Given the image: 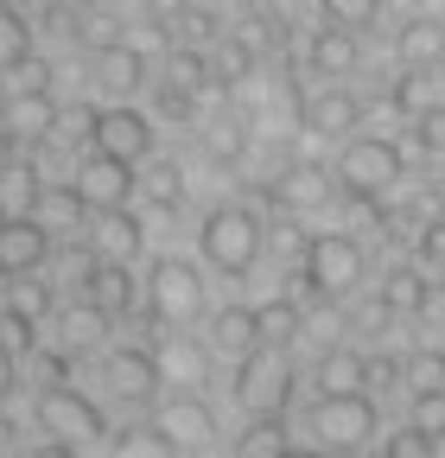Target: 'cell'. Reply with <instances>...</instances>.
Masks as SVG:
<instances>
[{"label": "cell", "instance_id": "cell-17", "mask_svg": "<svg viewBox=\"0 0 445 458\" xmlns=\"http://www.w3.org/2000/svg\"><path fill=\"white\" fill-rule=\"evenodd\" d=\"M153 363H159V382H179V388H197L204 376H210V351L197 337H159V351H153Z\"/></svg>", "mask_w": 445, "mask_h": 458}, {"label": "cell", "instance_id": "cell-3", "mask_svg": "<svg viewBox=\"0 0 445 458\" xmlns=\"http://www.w3.org/2000/svg\"><path fill=\"white\" fill-rule=\"evenodd\" d=\"M236 401L248 414H287L293 401V363L273 344H255V351L236 363Z\"/></svg>", "mask_w": 445, "mask_h": 458}, {"label": "cell", "instance_id": "cell-6", "mask_svg": "<svg viewBox=\"0 0 445 458\" xmlns=\"http://www.w3.org/2000/svg\"><path fill=\"white\" fill-rule=\"evenodd\" d=\"M312 433H318V445L331 452H357V445H369L375 439V401L369 394H324L318 408H312Z\"/></svg>", "mask_w": 445, "mask_h": 458}, {"label": "cell", "instance_id": "cell-11", "mask_svg": "<svg viewBox=\"0 0 445 458\" xmlns=\"http://www.w3.org/2000/svg\"><path fill=\"white\" fill-rule=\"evenodd\" d=\"M51 261V229L45 216H13V223H0V274L20 280V274H38Z\"/></svg>", "mask_w": 445, "mask_h": 458}, {"label": "cell", "instance_id": "cell-46", "mask_svg": "<svg viewBox=\"0 0 445 458\" xmlns=\"http://www.w3.org/2000/svg\"><path fill=\"white\" fill-rule=\"evenodd\" d=\"M32 458H77V445H71V439H51V445H38Z\"/></svg>", "mask_w": 445, "mask_h": 458}, {"label": "cell", "instance_id": "cell-16", "mask_svg": "<svg viewBox=\"0 0 445 458\" xmlns=\"http://www.w3.org/2000/svg\"><path fill=\"white\" fill-rule=\"evenodd\" d=\"M77 286H83V300H89L102 318H115V312L134 306V274H128V261H89V274H83Z\"/></svg>", "mask_w": 445, "mask_h": 458}, {"label": "cell", "instance_id": "cell-4", "mask_svg": "<svg viewBox=\"0 0 445 458\" xmlns=\"http://www.w3.org/2000/svg\"><path fill=\"white\" fill-rule=\"evenodd\" d=\"M338 179H344L350 198H382V191H395V179H401V147L382 140V134H350L344 153H338Z\"/></svg>", "mask_w": 445, "mask_h": 458}, {"label": "cell", "instance_id": "cell-9", "mask_svg": "<svg viewBox=\"0 0 445 458\" xmlns=\"http://www.w3.org/2000/svg\"><path fill=\"white\" fill-rule=\"evenodd\" d=\"M71 185H77V198H83L89 210H122V204L134 198V185H140V179H134V165H128V159L96 153V147H89V159L77 165V179H71Z\"/></svg>", "mask_w": 445, "mask_h": 458}, {"label": "cell", "instance_id": "cell-45", "mask_svg": "<svg viewBox=\"0 0 445 458\" xmlns=\"http://www.w3.org/2000/svg\"><path fill=\"white\" fill-rule=\"evenodd\" d=\"M7 394H13V351L0 344V401H7Z\"/></svg>", "mask_w": 445, "mask_h": 458}, {"label": "cell", "instance_id": "cell-7", "mask_svg": "<svg viewBox=\"0 0 445 458\" xmlns=\"http://www.w3.org/2000/svg\"><path fill=\"white\" fill-rule=\"evenodd\" d=\"M38 427L51 433V439H102L108 433V420H102V408L83 394V388H71V382H51L45 394H38Z\"/></svg>", "mask_w": 445, "mask_h": 458}, {"label": "cell", "instance_id": "cell-36", "mask_svg": "<svg viewBox=\"0 0 445 458\" xmlns=\"http://www.w3.org/2000/svg\"><path fill=\"white\" fill-rule=\"evenodd\" d=\"M382 458H432V433H420V427L407 420L401 433H388V445H382Z\"/></svg>", "mask_w": 445, "mask_h": 458}, {"label": "cell", "instance_id": "cell-27", "mask_svg": "<svg viewBox=\"0 0 445 458\" xmlns=\"http://www.w3.org/2000/svg\"><path fill=\"white\" fill-rule=\"evenodd\" d=\"M281 452H287V427H281V414H255L248 433L236 439V458H281Z\"/></svg>", "mask_w": 445, "mask_h": 458}, {"label": "cell", "instance_id": "cell-41", "mask_svg": "<svg viewBox=\"0 0 445 458\" xmlns=\"http://www.w3.org/2000/svg\"><path fill=\"white\" fill-rule=\"evenodd\" d=\"M414 318H426L432 331H445V280H426V293H420V312Z\"/></svg>", "mask_w": 445, "mask_h": 458}, {"label": "cell", "instance_id": "cell-25", "mask_svg": "<svg viewBox=\"0 0 445 458\" xmlns=\"http://www.w3.org/2000/svg\"><path fill=\"white\" fill-rule=\"evenodd\" d=\"M255 331H261V344L287 351V344L306 331V318H299V306H293V300H267V306H255Z\"/></svg>", "mask_w": 445, "mask_h": 458}, {"label": "cell", "instance_id": "cell-20", "mask_svg": "<svg viewBox=\"0 0 445 458\" xmlns=\"http://www.w3.org/2000/svg\"><path fill=\"white\" fill-rule=\"evenodd\" d=\"M395 51H401L407 71H432V64H445V26L439 20H407L401 38H395Z\"/></svg>", "mask_w": 445, "mask_h": 458}, {"label": "cell", "instance_id": "cell-10", "mask_svg": "<svg viewBox=\"0 0 445 458\" xmlns=\"http://www.w3.org/2000/svg\"><path fill=\"white\" fill-rule=\"evenodd\" d=\"M58 96H51L45 83H26L20 96H7V108H0V134H7V147H26V140H51V128H58Z\"/></svg>", "mask_w": 445, "mask_h": 458}, {"label": "cell", "instance_id": "cell-49", "mask_svg": "<svg viewBox=\"0 0 445 458\" xmlns=\"http://www.w3.org/2000/svg\"><path fill=\"white\" fill-rule=\"evenodd\" d=\"M432 458H445V433H432Z\"/></svg>", "mask_w": 445, "mask_h": 458}, {"label": "cell", "instance_id": "cell-35", "mask_svg": "<svg viewBox=\"0 0 445 458\" xmlns=\"http://www.w3.org/2000/svg\"><path fill=\"white\" fill-rule=\"evenodd\" d=\"M420 433H445V388H414V414H407Z\"/></svg>", "mask_w": 445, "mask_h": 458}, {"label": "cell", "instance_id": "cell-21", "mask_svg": "<svg viewBox=\"0 0 445 458\" xmlns=\"http://www.w3.org/2000/svg\"><path fill=\"white\" fill-rule=\"evenodd\" d=\"M273 198H281L287 210H318L331 198V172L324 165H287L281 185H273Z\"/></svg>", "mask_w": 445, "mask_h": 458}, {"label": "cell", "instance_id": "cell-48", "mask_svg": "<svg viewBox=\"0 0 445 458\" xmlns=\"http://www.w3.org/2000/svg\"><path fill=\"white\" fill-rule=\"evenodd\" d=\"M51 7H58V13H89L96 0H51Z\"/></svg>", "mask_w": 445, "mask_h": 458}, {"label": "cell", "instance_id": "cell-1", "mask_svg": "<svg viewBox=\"0 0 445 458\" xmlns=\"http://www.w3.org/2000/svg\"><path fill=\"white\" fill-rule=\"evenodd\" d=\"M197 249H204V261L216 274H248L261 261V223H255V210H242V204L210 210L204 229H197Z\"/></svg>", "mask_w": 445, "mask_h": 458}, {"label": "cell", "instance_id": "cell-19", "mask_svg": "<svg viewBox=\"0 0 445 458\" xmlns=\"http://www.w3.org/2000/svg\"><path fill=\"white\" fill-rule=\"evenodd\" d=\"M38 198H45V179L20 159V165H0V223L13 216H38Z\"/></svg>", "mask_w": 445, "mask_h": 458}, {"label": "cell", "instance_id": "cell-39", "mask_svg": "<svg viewBox=\"0 0 445 458\" xmlns=\"http://www.w3.org/2000/svg\"><path fill=\"white\" fill-rule=\"evenodd\" d=\"M414 140H420L426 153H445V102L426 108V114H414Z\"/></svg>", "mask_w": 445, "mask_h": 458}, {"label": "cell", "instance_id": "cell-15", "mask_svg": "<svg viewBox=\"0 0 445 458\" xmlns=\"http://www.w3.org/2000/svg\"><path fill=\"white\" fill-rule=\"evenodd\" d=\"M299 122H306L312 134H324V140H350L357 122H363V102H357L350 89H324V96H312V102L299 108Z\"/></svg>", "mask_w": 445, "mask_h": 458}, {"label": "cell", "instance_id": "cell-42", "mask_svg": "<svg viewBox=\"0 0 445 458\" xmlns=\"http://www.w3.org/2000/svg\"><path fill=\"white\" fill-rule=\"evenodd\" d=\"M420 255H426L432 267H445V223H426V229H420Z\"/></svg>", "mask_w": 445, "mask_h": 458}, {"label": "cell", "instance_id": "cell-30", "mask_svg": "<svg viewBox=\"0 0 445 458\" xmlns=\"http://www.w3.org/2000/svg\"><path fill=\"white\" fill-rule=\"evenodd\" d=\"M420 293H426V280L414 267H388V280H382V306L388 312H420Z\"/></svg>", "mask_w": 445, "mask_h": 458}, {"label": "cell", "instance_id": "cell-51", "mask_svg": "<svg viewBox=\"0 0 445 458\" xmlns=\"http://www.w3.org/2000/svg\"><path fill=\"white\" fill-rule=\"evenodd\" d=\"M204 7H210V0H204Z\"/></svg>", "mask_w": 445, "mask_h": 458}, {"label": "cell", "instance_id": "cell-24", "mask_svg": "<svg viewBox=\"0 0 445 458\" xmlns=\"http://www.w3.org/2000/svg\"><path fill=\"white\" fill-rule=\"evenodd\" d=\"M363 382H369V357H357V351H324L318 357V388L324 394H363Z\"/></svg>", "mask_w": 445, "mask_h": 458}, {"label": "cell", "instance_id": "cell-47", "mask_svg": "<svg viewBox=\"0 0 445 458\" xmlns=\"http://www.w3.org/2000/svg\"><path fill=\"white\" fill-rule=\"evenodd\" d=\"M281 458H331V452H324V445H287Z\"/></svg>", "mask_w": 445, "mask_h": 458}, {"label": "cell", "instance_id": "cell-37", "mask_svg": "<svg viewBox=\"0 0 445 458\" xmlns=\"http://www.w3.org/2000/svg\"><path fill=\"white\" fill-rule=\"evenodd\" d=\"M38 210H45L51 223H77V216H83L89 204L77 198V185H58V191H45V198H38Z\"/></svg>", "mask_w": 445, "mask_h": 458}, {"label": "cell", "instance_id": "cell-13", "mask_svg": "<svg viewBox=\"0 0 445 458\" xmlns=\"http://www.w3.org/2000/svg\"><path fill=\"white\" fill-rule=\"evenodd\" d=\"M102 382H108V394L115 401H153L159 394V363H153V351H108L102 357Z\"/></svg>", "mask_w": 445, "mask_h": 458}, {"label": "cell", "instance_id": "cell-8", "mask_svg": "<svg viewBox=\"0 0 445 458\" xmlns=\"http://www.w3.org/2000/svg\"><path fill=\"white\" fill-rule=\"evenodd\" d=\"M96 153H115L128 165H140L153 153V122L134 108V102H115V108H96V128H89Z\"/></svg>", "mask_w": 445, "mask_h": 458}, {"label": "cell", "instance_id": "cell-31", "mask_svg": "<svg viewBox=\"0 0 445 458\" xmlns=\"http://www.w3.org/2000/svg\"><path fill=\"white\" fill-rule=\"evenodd\" d=\"M115 458H172V439L159 427H128V433H115Z\"/></svg>", "mask_w": 445, "mask_h": 458}, {"label": "cell", "instance_id": "cell-14", "mask_svg": "<svg viewBox=\"0 0 445 458\" xmlns=\"http://www.w3.org/2000/svg\"><path fill=\"white\" fill-rule=\"evenodd\" d=\"M147 249V223L122 204V210H96V229H89V255L96 261H134Z\"/></svg>", "mask_w": 445, "mask_h": 458}, {"label": "cell", "instance_id": "cell-43", "mask_svg": "<svg viewBox=\"0 0 445 458\" xmlns=\"http://www.w3.org/2000/svg\"><path fill=\"white\" fill-rule=\"evenodd\" d=\"M210 153H216V159H236V153H242V134H236V122H222V128L210 134Z\"/></svg>", "mask_w": 445, "mask_h": 458}, {"label": "cell", "instance_id": "cell-32", "mask_svg": "<svg viewBox=\"0 0 445 458\" xmlns=\"http://www.w3.org/2000/svg\"><path fill=\"white\" fill-rule=\"evenodd\" d=\"M7 312H20V318H32V325H38V318L51 312V286H45V280H32V274H20V280H13V293H7Z\"/></svg>", "mask_w": 445, "mask_h": 458}, {"label": "cell", "instance_id": "cell-34", "mask_svg": "<svg viewBox=\"0 0 445 458\" xmlns=\"http://www.w3.org/2000/svg\"><path fill=\"white\" fill-rule=\"evenodd\" d=\"M318 7H324V20H331V26H350V32H363V26H375L382 0H318Z\"/></svg>", "mask_w": 445, "mask_h": 458}, {"label": "cell", "instance_id": "cell-5", "mask_svg": "<svg viewBox=\"0 0 445 458\" xmlns=\"http://www.w3.org/2000/svg\"><path fill=\"white\" fill-rule=\"evenodd\" d=\"M147 312H153L159 325H191V318H204V274H197L191 261H179V255L153 261V274H147Z\"/></svg>", "mask_w": 445, "mask_h": 458}, {"label": "cell", "instance_id": "cell-26", "mask_svg": "<svg viewBox=\"0 0 445 458\" xmlns=\"http://www.w3.org/2000/svg\"><path fill=\"white\" fill-rule=\"evenodd\" d=\"M26 57H32V32H26V20H20L13 0H0V77L26 71Z\"/></svg>", "mask_w": 445, "mask_h": 458}, {"label": "cell", "instance_id": "cell-33", "mask_svg": "<svg viewBox=\"0 0 445 458\" xmlns=\"http://www.w3.org/2000/svg\"><path fill=\"white\" fill-rule=\"evenodd\" d=\"M401 376L414 382V388H445V351H414V357H401Z\"/></svg>", "mask_w": 445, "mask_h": 458}, {"label": "cell", "instance_id": "cell-29", "mask_svg": "<svg viewBox=\"0 0 445 458\" xmlns=\"http://www.w3.org/2000/svg\"><path fill=\"white\" fill-rule=\"evenodd\" d=\"M140 185H147L153 210H179V204H185V179H179V165H172V159H153Z\"/></svg>", "mask_w": 445, "mask_h": 458}, {"label": "cell", "instance_id": "cell-40", "mask_svg": "<svg viewBox=\"0 0 445 458\" xmlns=\"http://www.w3.org/2000/svg\"><path fill=\"white\" fill-rule=\"evenodd\" d=\"M204 77H210V64H204L197 51H179V57H172V89H197Z\"/></svg>", "mask_w": 445, "mask_h": 458}, {"label": "cell", "instance_id": "cell-22", "mask_svg": "<svg viewBox=\"0 0 445 458\" xmlns=\"http://www.w3.org/2000/svg\"><path fill=\"white\" fill-rule=\"evenodd\" d=\"M312 71L318 77H350L357 71V32L350 26H324L312 38Z\"/></svg>", "mask_w": 445, "mask_h": 458}, {"label": "cell", "instance_id": "cell-2", "mask_svg": "<svg viewBox=\"0 0 445 458\" xmlns=\"http://www.w3.org/2000/svg\"><path fill=\"white\" fill-rule=\"evenodd\" d=\"M299 280H306V293H318V300L357 293V280H363V242L344 236V229H324V236H312V242H306Z\"/></svg>", "mask_w": 445, "mask_h": 458}, {"label": "cell", "instance_id": "cell-23", "mask_svg": "<svg viewBox=\"0 0 445 458\" xmlns=\"http://www.w3.org/2000/svg\"><path fill=\"white\" fill-rule=\"evenodd\" d=\"M210 344H216V351H230V357H248L255 344H261V331H255V306H222V312L210 318Z\"/></svg>", "mask_w": 445, "mask_h": 458}, {"label": "cell", "instance_id": "cell-12", "mask_svg": "<svg viewBox=\"0 0 445 458\" xmlns=\"http://www.w3.org/2000/svg\"><path fill=\"white\" fill-rule=\"evenodd\" d=\"M153 427L172 439V452H204L216 439V414L204 408L197 394H179V401H165V408L153 414Z\"/></svg>", "mask_w": 445, "mask_h": 458}, {"label": "cell", "instance_id": "cell-44", "mask_svg": "<svg viewBox=\"0 0 445 458\" xmlns=\"http://www.w3.org/2000/svg\"><path fill=\"white\" fill-rule=\"evenodd\" d=\"M216 71H222V77H242V71H248V45H222V51H216Z\"/></svg>", "mask_w": 445, "mask_h": 458}, {"label": "cell", "instance_id": "cell-50", "mask_svg": "<svg viewBox=\"0 0 445 458\" xmlns=\"http://www.w3.org/2000/svg\"><path fill=\"white\" fill-rule=\"evenodd\" d=\"M0 108H7V89H0Z\"/></svg>", "mask_w": 445, "mask_h": 458}, {"label": "cell", "instance_id": "cell-18", "mask_svg": "<svg viewBox=\"0 0 445 458\" xmlns=\"http://www.w3.org/2000/svg\"><path fill=\"white\" fill-rule=\"evenodd\" d=\"M96 83L115 89V96L140 89V83H147V57H140V45H102V51H96Z\"/></svg>", "mask_w": 445, "mask_h": 458}, {"label": "cell", "instance_id": "cell-28", "mask_svg": "<svg viewBox=\"0 0 445 458\" xmlns=\"http://www.w3.org/2000/svg\"><path fill=\"white\" fill-rule=\"evenodd\" d=\"M388 102H395L401 114H426V108H439V71H407L395 89H388Z\"/></svg>", "mask_w": 445, "mask_h": 458}, {"label": "cell", "instance_id": "cell-38", "mask_svg": "<svg viewBox=\"0 0 445 458\" xmlns=\"http://www.w3.org/2000/svg\"><path fill=\"white\" fill-rule=\"evenodd\" d=\"M102 325H108V318H102L96 306H83V312H71V318H64V337H71V351H89V344L102 337Z\"/></svg>", "mask_w": 445, "mask_h": 458}]
</instances>
